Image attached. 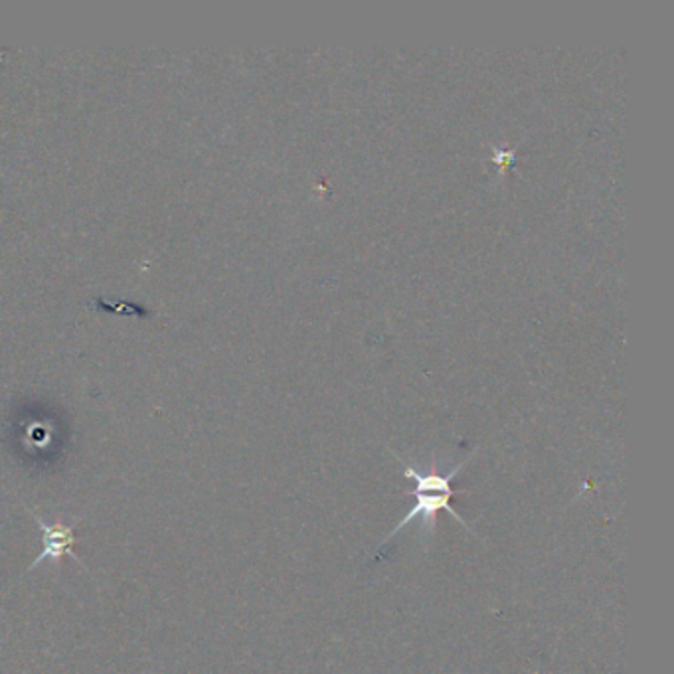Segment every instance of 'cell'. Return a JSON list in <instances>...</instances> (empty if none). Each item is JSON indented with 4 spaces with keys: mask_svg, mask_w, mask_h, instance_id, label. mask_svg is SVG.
Returning <instances> with one entry per match:
<instances>
[{
    "mask_svg": "<svg viewBox=\"0 0 674 674\" xmlns=\"http://www.w3.org/2000/svg\"><path fill=\"white\" fill-rule=\"evenodd\" d=\"M399 463L404 467V475L416 483V493H414L416 506L409 511V514H406V516L402 518V523L394 528V532H389L386 542H388L389 538H394L398 532H402V528H404L406 524L416 521V518H421V523L424 524H434L436 514L439 513V511H446L449 516H453V518L463 524V526L471 528L469 523L463 521V516L457 513L456 509H453V504H451L453 494L457 493L456 489H453V479H456L457 473H461V469H463L466 463L456 467V469H453L451 473H447V475L421 473L416 467L408 466L404 459H399Z\"/></svg>",
    "mask_w": 674,
    "mask_h": 674,
    "instance_id": "obj_1",
    "label": "cell"
},
{
    "mask_svg": "<svg viewBox=\"0 0 674 674\" xmlns=\"http://www.w3.org/2000/svg\"><path fill=\"white\" fill-rule=\"evenodd\" d=\"M29 513L30 516L39 523L40 531H42V552H40L39 558L30 564L26 574L34 570V568H39L40 564L44 560H52L54 564H60V560H62L64 556H69V558H74L76 564L84 566L82 560L77 558L76 552H74V546H76L74 524L67 526V524L62 523V521H57V523L54 524H46L40 518L39 513H34L32 509H29Z\"/></svg>",
    "mask_w": 674,
    "mask_h": 674,
    "instance_id": "obj_2",
    "label": "cell"
}]
</instances>
